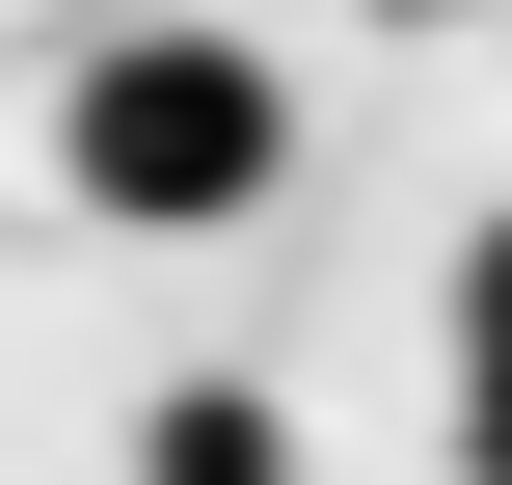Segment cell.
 <instances>
[{
	"mask_svg": "<svg viewBox=\"0 0 512 485\" xmlns=\"http://www.w3.org/2000/svg\"><path fill=\"white\" fill-rule=\"evenodd\" d=\"M405 27H432V0H405Z\"/></svg>",
	"mask_w": 512,
	"mask_h": 485,
	"instance_id": "4",
	"label": "cell"
},
{
	"mask_svg": "<svg viewBox=\"0 0 512 485\" xmlns=\"http://www.w3.org/2000/svg\"><path fill=\"white\" fill-rule=\"evenodd\" d=\"M270 162H297V81H270L243 27H108V54L54 81V189H81V216H135V243L270 216Z\"/></svg>",
	"mask_w": 512,
	"mask_h": 485,
	"instance_id": "1",
	"label": "cell"
},
{
	"mask_svg": "<svg viewBox=\"0 0 512 485\" xmlns=\"http://www.w3.org/2000/svg\"><path fill=\"white\" fill-rule=\"evenodd\" d=\"M135 485H297L270 378H162V405H135Z\"/></svg>",
	"mask_w": 512,
	"mask_h": 485,
	"instance_id": "2",
	"label": "cell"
},
{
	"mask_svg": "<svg viewBox=\"0 0 512 485\" xmlns=\"http://www.w3.org/2000/svg\"><path fill=\"white\" fill-rule=\"evenodd\" d=\"M459 485H512V216L459 243Z\"/></svg>",
	"mask_w": 512,
	"mask_h": 485,
	"instance_id": "3",
	"label": "cell"
}]
</instances>
